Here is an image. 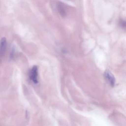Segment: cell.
Instances as JSON below:
<instances>
[{
    "instance_id": "obj_3",
    "label": "cell",
    "mask_w": 126,
    "mask_h": 126,
    "mask_svg": "<svg viewBox=\"0 0 126 126\" xmlns=\"http://www.w3.org/2000/svg\"><path fill=\"white\" fill-rule=\"evenodd\" d=\"M6 39L5 37H2L0 40V58H1L4 56L6 51Z\"/></svg>"
},
{
    "instance_id": "obj_1",
    "label": "cell",
    "mask_w": 126,
    "mask_h": 126,
    "mask_svg": "<svg viewBox=\"0 0 126 126\" xmlns=\"http://www.w3.org/2000/svg\"><path fill=\"white\" fill-rule=\"evenodd\" d=\"M30 78L34 84L38 83V68L37 66H33L31 69L29 73Z\"/></svg>"
},
{
    "instance_id": "obj_4",
    "label": "cell",
    "mask_w": 126,
    "mask_h": 126,
    "mask_svg": "<svg viewBox=\"0 0 126 126\" xmlns=\"http://www.w3.org/2000/svg\"><path fill=\"white\" fill-rule=\"evenodd\" d=\"M57 7H58V11L60 12V14H61L63 16H64V15L66 14L65 9V7L63 5V4L59 3Z\"/></svg>"
},
{
    "instance_id": "obj_2",
    "label": "cell",
    "mask_w": 126,
    "mask_h": 126,
    "mask_svg": "<svg viewBox=\"0 0 126 126\" xmlns=\"http://www.w3.org/2000/svg\"><path fill=\"white\" fill-rule=\"evenodd\" d=\"M104 75L105 79L109 83L110 85H111L112 87H113L115 85V79L111 71H110L108 69L106 70L104 72Z\"/></svg>"
}]
</instances>
